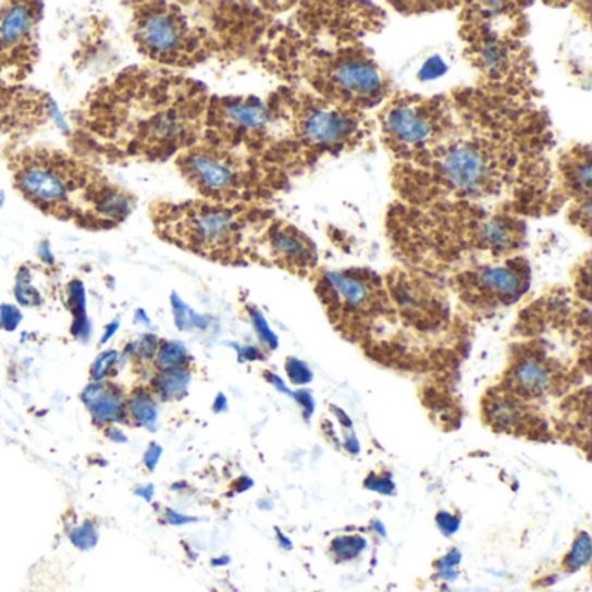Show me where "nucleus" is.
Masks as SVG:
<instances>
[{
  "instance_id": "nucleus-1",
  "label": "nucleus",
  "mask_w": 592,
  "mask_h": 592,
  "mask_svg": "<svg viewBox=\"0 0 592 592\" xmlns=\"http://www.w3.org/2000/svg\"><path fill=\"white\" fill-rule=\"evenodd\" d=\"M14 183L17 189L42 211L57 215H74L78 195L89 198L92 206L107 186H92L86 171L58 153H30L16 163Z\"/></svg>"
},
{
  "instance_id": "nucleus-2",
  "label": "nucleus",
  "mask_w": 592,
  "mask_h": 592,
  "mask_svg": "<svg viewBox=\"0 0 592 592\" xmlns=\"http://www.w3.org/2000/svg\"><path fill=\"white\" fill-rule=\"evenodd\" d=\"M171 230L174 235H183L189 245L198 250L221 249L232 244L236 235V221L232 212L223 207L197 206L186 209L185 214L176 215Z\"/></svg>"
},
{
  "instance_id": "nucleus-3",
  "label": "nucleus",
  "mask_w": 592,
  "mask_h": 592,
  "mask_svg": "<svg viewBox=\"0 0 592 592\" xmlns=\"http://www.w3.org/2000/svg\"><path fill=\"white\" fill-rule=\"evenodd\" d=\"M136 39L143 51L159 61H172L185 51L186 26L171 9H143L136 22Z\"/></svg>"
},
{
  "instance_id": "nucleus-4",
  "label": "nucleus",
  "mask_w": 592,
  "mask_h": 592,
  "mask_svg": "<svg viewBox=\"0 0 592 592\" xmlns=\"http://www.w3.org/2000/svg\"><path fill=\"white\" fill-rule=\"evenodd\" d=\"M189 181L209 195L230 194L238 185V172L230 160L212 150L189 151L181 159Z\"/></svg>"
},
{
  "instance_id": "nucleus-5",
  "label": "nucleus",
  "mask_w": 592,
  "mask_h": 592,
  "mask_svg": "<svg viewBox=\"0 0 592 592\" xmlns=\"http://www.w3.org/2000/svg\"><path fill=\"white\" fill-rule=\"evenodd\" d=\"M440 174L454 188L471 192L485 185L490 177V162L480 148L455 147L440 160Z\"/></svg>"
},
{
  "instance_id": "nucleus-6",
  "label": "nucleus",
  "mask_w": 592,
  "mask_h": 592,
  "mask_svg": "<svg viewBox=\"0 0 592 592\" xmlns=\"http://www.w3.org/2000/svg\"><path fill=\"white\" fill-rule=\"evenodd\" d=\"M335 89L348 98L370 99L381 95L382 77L370 61L346 58L334 66L331 74Z\"/></svg>"
},
{
  "instance_id": "nucleus-7",
  "label": "nucleus",
  "mask_w": 592,
  "mask_h": 592,
  "mask_svg": "<svg viewBox=\"0 0 592 592\" xmlns=\"http://www.w3.org/2000/svg\"><path fill=\"white\" fill-rule=\"evenodd\" d=\"M384 124L391 138L408 147H416L428 141L434 133V122L425 113L424 108L410 107V104L391 108Z\"/></svg>"
},
{
  "instance_id": "nucleus-8",
  "label": "nucleus",
  "mask_w": 592,
  "mask_h": 592,
  "mask_svg": "<svg viewBox=\"0 0 592 592\" xmlns=\"http://www.w3.org/2000/svg\"><path fill=\"white\" fill-rule=\"evenodd\" d=\"M300 130L309 141L317 145H335L351 136L355 122L337 110L323 107L311 108L300 122Z\"/></svg>"
},
{
  "instance_id": "nucleus-9",
  "label": "nucleus",
  "mask_w": 592,
  "mask_h": 592,
  "mask_svg": "<svg viewBox=\"0 0 592 592\" xmlns=\"http://www.w3.org/2000/svg\"><path fill=\"white\" fill-rule=\"evenodd\" d=\"M82 404L98 424L127 422V410L122 391L107 382H90L82 391Z\"/></svg>"
},
{
  "instance_id": "nucleus-10",
  "label": "nucleus",
  "mask_w": 592,
  "mask_h": 592,
  "mask_svg": "<svg viewBox=\"0 0 592 592\" xmlns=\"http://www.w3.org/2000/svg\"><path fill=\"white\" fill-rule=\"evenodd\" d=\"M34 9L28 4H11L0 11V51L20 48L30 37Z\"/></svg>"
},
{
  "instance_id": "nucleus-11",
  "label": "nucleus",
  "mask_w": 592,
  "mask_h": 592,
  "mask_svg": "<svg viewBox=\"0 0 592 592\" xmlns=\"http://www.w3.org/2000/svg\"><path fill=\"white\" fill-rule=\"evenodd\" d=\"M551 372L542 361L536 358H523L518 366L513 369L511 382L519 395L528 398H536L550 391Z\"/></svg>"
},
{
  "instance_id": "nucleus-12",
  "label": "nucleus",
  "mask_w": 592,
  "mask_h": 592,
  "mask_svg": "<svg viewBox=\"0 0 592 592\" xmlns=\"http://www.w3.org/2000/svg\"><path fill=\"white\" fill-rule=\"evenodd\" d=\"M325 284L329 291L334 294L335 299L351 309L363 308L372 299V288L366 280L349 275V273H329L325 276Z\"/></svg>"
},
{
  "instance_id": "nucleus-13",
  "label": "nucleus",
  "mask_w": 592,
  "mask_h": 592,
  "mask_svg": "<svg viewBox=\"0 0 592 592\" xmlns=\"http://www.w3.org/2000/svg\"><path fill=\"white\" fill-rule=\"evenodd\" d=\"M485 416L498 431H516L523 425L525 408L511 395L490 396L485 402Z\"/></svg>"
},
{
  "instance_id": "nucleus-14",
  "label": "nucleus",
  "mask_w": 592,
  "mask_h": 592,
  "mask_svg": "<svg viewBox=\"0 0 592 592\" xmlns=\"http://www.w3.org/2000/svg\"><path fill=\"white\" fill-rule=\"evenodd\" d=\"M481 287L497 297H518L523 293V276L504 267L485 268L478 276Z\"/></svg>"
},
{
  "instance_id": "nucleus-15",
  "label": "nucleus",
  "mask_w": 592,
  "mask_h": 592,
  "mask_svg": "<svg viewBox=\"0 0 592 592\" xmlns=\"http://www.w3.org/2000/svg\"><path fill=\"white\" fill-rule=\"evenodd\" d=\"M223 113L224 121L240 130H261L268 122L267 107H262L256 99L232 101L223 107Z\"/></svg>"
},
{
  "instance_id": "nucleus-16",
  "label": "nucleus",
  "mask_w": 592,
  "mask_h": 592,
  "mask_svg": "<svg viewBox=\"0 0 592 592\" xmlns=\"http://www.w3.org/2000/svg\"><path fill=\"white\" fill-rule=\"evenodd\" d=\"M189 382H192V372L186 367H180V369L159 370L151 381V387L155 395L165 402H174L186 395Z\"/></svg>"
},
{
  "instance_id": "nucleus-17",
  "label": "nucleus",
  "mask_w": 592,
  "mask_h": 592,
  "mask_svg": "<svg viewBox=\"0 0 592 592\" xmlns=\"http://www.w3.org/2000/svg\"><path fill=\"white\" fill-rule=\"evenodd\" d=\"M125 410L136 424L145 430L155 431L159 421V408L153 395L147 390H134L130 398L125 399Z\"/></svg>"
},
{
  "instance_id": "nucleus-18",
  "label": "nucleus",
  "mask_w": 592,
  "mask_h": 592,
  "mask_svg": "<svg viewBox=\"0 0 592 592\" xmlns=\"http://www.w3.org/2000/svg\"><path fill=\"white\" fill-rule=\"evenodd\" d=\"M69 305L70 311L74 314L72 334L81 341L89 340L90 325L87 320L86 287L81 280H72L69 284Z\"/></svg>"
},
{
  "instance_id": "nucleus-19",
  "label": "nucleus",
  "mask_w": 592,
  "mask_h": 592,
  "mask_svg": "<svg viewBox=\"0 0 592 592\" xmlns=\"http://www.w3.org/2000/svg\"><path fill=\"white\" fill-rule=\"evenodd\" d=\"M271 244L275 247L276 252L282 254L288 261L306 264V262L313 259L311 249H309L308 245L303 244V240H299V236L294 235V233H275V235L271 236Z\"/></svg>"
},
{
  "instance_id": "nucleus-20",
  "label": "nucleus",
  "mask_w": 592,
  "mask_h": 592,
  "mask_svg": "<svg viewBox=\"0 0 592 592\" xmlns=\"http://www.w3.org/2000/svg\"><path fill=\"white\" fill-rule=\"evenodd\" d=\"M186 361H188V351H186L185 344L180 341H163L159 344V349L155 355L157 369H180V367H186Z\"/></svg>"
},
{
  "instance_id": "nucleus-21",
  "label": "nucleus",
  "mask_w": 592,
  "mask_h": 592,
  "mask_svg": "<svg viewBox=\"0 0 592 592\" xmlns=\"http://www.w3.org/2000/svg\"><path fill=\"white\" fill-rule=\"evenodd\" d=\"M367 550V541L361 535H340L331 542V553L337 562H351Z\"/></svg>"
},
{
  "instance_id": "nucleus-22",
  "label": "nucleus",
  "mask_w": 592,
  "mask_h": 592,
  "mask_svg": "<svg viewBox=\"0 0 592 592\" xmlns=\"http://www.w3.org/2000/svg\"><path fill=\"white\" fill-rule=\"evenodd\" d=\"M591 536H589L588 532L579 533L576 542L571 545L570 553L565 556L563 567L567 568L568 571L580 570V568H584L591 562Z\"/></svg>"
},
{
  "instance_id": "nucleus-23",
  "label": "nucleus",
  "mask_w": 592,
  "mask_h": 592,
  "mask_svg": "<svg viewBox=\"0 0 592 592\" xmlns=\"http://www.w3.org/2000/svg\"><path fill=\"white\" fill-rule=\"evenodd\" d=\"M481 233H483L486 244L494 247V249H507L513 244V238H515V232H513L511 227L501 220H492L483 224Z\"/></svg>"
},
{
  "instance_id": "nucleus-24",
  "label": "nucleus",
  "mask_w": 592,
  "mask_h": 592,
  "mask_svg": "<svg viewBox=\"0 0 592 592\" xmlns=\"http://www.w3.org/2000/svg\"><path fill=\"white\" fill-rule=\"evenodd\" d=\"M14 296L17 303L26 308H37L42 305L44 299L39 291L32 285L30 271L22 268L17 273L16 287H14Z\"/></svg>"
},
{
  "instance_id": "nucleus-25",
  "label": "nucleus",
  "mask_w": 592,
  "mask_h": 592,
  "mask_svg": "<svg viewBox=\"0 0 592 592\" xmlns=\"http://www.w3.org/2000/svg\"><path fill=\"white\" fill-rule=\"evenodd\" d=\"M69 539L78 551L95 550L99 542L98 528L90 519H84L82 523L70 528Z\"/></svg>"
},
{
  "instance_id": "nucleus-26",
  "label": "nucleus",
  "mask_w": 592,
  "mask_h": 592,
  "mask_svg": "<svg viewBox=\"0 0 592 592\" xmlns=\"http://www.w3.org/2000/svg\"><path fill=\"white\" fill-rule=\"evenodd\" d=\"M171 303L172 311H174V322H176L180 331H188L189 326H206L203 318L194 313V311L177 297V294H172Z\"/></svg>"
},
{
  "instance_id": "nucleus-27",
  "label": "nucleus",
  "mask_w": 592,
  "mask_h": 592,
  "mask_svg": "<svg viewBox=\"0 0 592 592\" xmlns=\"http://www.w3.org/2000/svg\"><path fill=\"white\" fill-rule=\"evenodd\" d=\"M116 361H119V353L115 349H107V351L99 353L95 363L90 366V381L103 382L112 373V370L115 369Z\"/></svg>"
},
{
  "instance_id": "nucleus-28",
  "label": "nucleus",
  "mask_w": 592,
  "mask_h": 592,
  "mask_svg": "<svg viewBox=\"0 0 592 592\" xmlns=\"http://www.w3.org/2000/svg\"><path fill=\"white\" fill-rule=\"evenodd\" d=\"M133 344L134 357H138L143 361L155 360V355H157V349H159V337L157 335L143 334L138 343Z\"/></svg>"
},
{
  "instance_id": "nucleus-29",
  "label": "nucleus",
  "mask_w": 592,
  "mask_h": 592,
  "mask_svg": "<svg viewBox=\"0 0 592 592\" xmlns=\"http://www.w3.org/2000/svg\"><path fill=\"white\" fill-rule=\"evenodd\" d=\"M285 369H287V375L288 379H291V382L299 384V386L308 384V382H311V379H313L311 370L306 367V363L297 360V358H288L287 363H285Z\"/></svg>"
},
{
  "instance_id": "nucleus-30",
  "label": "nucleus",
  "mask_w": 592,
  "mask_h": 592,
  "mask_svg": "<svg viewBox=\"0 0 592 592\" xmlns=\"http://www.w3.org/2000/svg\"><path fill=\"white\" fill-rule=\"evenodd\" d=\"M22 322V309L14 305L0 306V329H4L5 332H14Z\"/></svg>"
},
{
  "instance_id": "nucleus-31",
  "label": "nucleus",
  "mask_w": 592,
  "mask_h": 592,
  "mask_svg": "<svg viewBox=\"0 0 592 592\" xmlns=\"http://www.w3.org/2000/svg\"><path fill=\"white\" fill-rule=\"evenodd\" d=\"M460 558H462V556H460V553L457 550L451 551L446 556H443V558L436 563V570H439L440 579L454 580L455 577H457L455 568L459 565Z\"/></svg>"
},
{
  "instance_id": "nucleus-32",
  "label": "nucleus",
  "mask_w": 592,
  "mask_h": 592,
  "mask_svg": "<svg viewBox=\"0 0 592 592\" xmlns=\"http://www.w3.org/2000/svg\"><path fill=\"white\" fill-rule=\"evenodd\" d=\"M250 317H252V323L254 326H256V332H258L259 340H261L262 343L268 344V346H271V348H276L275 334L271 332V329L270 326H268L264 317H262L259 311H256V309H252V311H250Z\"/></svg>"
},
{
  "instance_id": "nucleus-33",
  "label": "nucleus",
  "mask_w": 592,
  "mask_h": 592,
  "mask_svg": "<svg viewBox=\"0 0 592 592\" xmlns=\"http://www.w3.org/2000/svg\"><path fill=\"white\" fill-rule=\"evenodd\" d=\"M366 489L372 490V492H378V494L391 495L395 492V481L391 480L390 477H378V474H370L367 478Z\"/></svg>"
},
{
  "instance_id": "nucleus-34",
  "label": "nucleus",
  "mask_w": 592,
  "mask_h": 592,
  "mask_svg": "<svg viewBox=\"0 0 592 592\" xmlns=\"http://www.w3.org/2000/svg\"><path fill=\"white\" fill-rule=\"evenodd\" d=\"M481 57H483L486 69L497 70L503 66V49L498 48L497 44H486L483 51H481Z\"/></svg>"
},
{
  "instance_id": "nucleus-35",
  "label": "nucleus",
  "mask_w": 592,
  "mask_h": 592,
  "mask_svg": "<svg viewBox=\"0 0 592 592\" xmlns=\"http://www.w3.org/2000/svg\"><path fill=\"white\" fill-rule=\"evenodd\" d=\"M436 525L445 535H454L460 528V519L457 516L452 515L448 511H440L436 515Z\"/></svg>"
},
{
  "instance_id": "nucleus-36",
  "label": "nucleus",
  "mask_w": 592,
  "mask_h": 592,
  "mask_svg": "<svg viewBox=\"0 0 592 592\" xmlns=\"http://www.w3.org/2000/svg\"><path fill=\"white\" fill-rule=\"evenodd\" d=\"M162 446H160L159 443H150L147 452H145V455H143V464H145V468H147L148 471L153 472L155 469H157V466H159L160 459H162Z\"/></svg>"
},
{
  "instance_id": "nucleus-37",
  "label": "nucleus",
  "mask_w": 592,
  "mask_h": 592,
  "mask_svg": "<svg viewBox=\"0 0 592 592\" xmlns=\"http://www.w3.org/2000/svg\"><path fill=\"white\" fill-rule=\"evenodd\" d=\"M297 402H299L300 407H303V410H305V417L306 419H309V417L313 416L314 412V399L313 396H311V393L309 391H297L296 395Z\"/></svg>"
},
{
  "instance_id": "nucleus-38",
  "label": "nucleus",
  "mask_w": 592,
  "mask_h": 592,
  "mask_svg": "<svg viewBox=\"0 0 592 592\" xmlns=\"http://www.w3.org/2000/svg\"><path fill=\"white\" fill-rule=\"evenodd\" d=\"M165 521H168L169 525H172V527H183V525L195 523L197 518L174 511V509H168V511H165Z\"/></svg>"
},
{
  "instance_id": "nucleus-39",
  "label": "nucleus",
  "mask_w": 592,
  "mask_h": 592,
  "mask_svg": "<svg viewBox=\"0 0 592 592\" xmlns=\"http://www.w3.org/2000/svg\"><path fill=\"white\" fill-rule=\"evenodd\" d=\"M107 436L108 440H112L113 443H119V445H124V443H127V434L122 433L119 428H115V425H110L107 430Z\"/></svg>"
},
{
  "instance_id": "nucleus-40",
  "label": "nucleus",
  "mask_w": 592,
  "mask_h": 592,
  "mask_svg": "<svg viewBox=\"0 0 592 592\" xmlns=\"http://www.w3.org/2000/svg\"><path fill=\"white\" fill-rule=\"evenodd\" d=\"M134 494L138 495V497L145 498L147 503H151L155 495V485L148 483V485L138 486V489L134 490Z\"/></svg>"
},
{
  "instance_id": "nucleus-41",
  "label": "nucleus",
  "mask_w": 592,
  "mask_h": 592,
  "mask_svg": "<svg viewBox=\"0 0 592 592\" xmlns=\"http://www.w3.org/2000/svg\"><path fill=\"white\" fill-rule=\"evenodd\" d=\"M344 448L351 452V454H358V452H360V443H358L355 434H346V436H344Z\"/></svg>"
},
{
  "instance_id": "nucleus-42",
  "label": "nucleus",
  "mask_w": 592,
  "mask_h": 592,
  "mask_svg": "<svg viewBox=\"0 0 592 592\" xmlns=\"http://www.w3.org/2000/svg\"><path fill=\"white\" fill-rule=\"evenodd\" d=\"M119 320H115V322L108 323L107 329H104L103 337H101V341H99V344H107L108 341L112 340L113 335L116 334V331H119Z\"/></svg>"
},
{
  "instance_id": "nucleus-43",
  "label": "nucleus",
  "mask_w": 592,
  "mask_h": 592,
  "mask_svg": "<svg viewBox=\"0 0 592 592\" xmlns=\"http://www.w3.org/2000/svg\"><path fill=\"white\" fill-rule=\"evenodd\" d=\"M252 485L254 481L250 480L249 477H240L238 478V480L235 481V485H233V489H235V492H245V490H249Z\"/></svg>"
},
{
  "instance_id": "nucleus-44",
  "label": "nucleus",
  "mask_w": 592,
  "mask_h": 592,
  "mask_svg": "<svg viewBox=\"0 0 592 592\" xmlns=\"http://www.w3.org/2000/svg\"><path fill=\"white\" fill-rule=\"evenodd\" d=\"M226 407H227L226 396L218 395V398H215V402H214V412L215 414L224 412V410H226Z\"/></svg>"
},
{
  "instance_id": "nucleus-45",
  "label": "nucleus",
  "mask_w": 592,
  "mask_h": 592,
  "mask_svg": "<svg viewBox=\"0 0 592 592\" xmlns=\"http://www.w3.org/2000/svg\"><path fill=\"white\" fill-rule=\"evenodd\" d=\"M334 412H335V416L340 417L341 419V424L344 425V428H353V422H351V419H349L348 416H346V414L344 412H341L340 408H334Z\"/></svg>"
},
{
  "instance_id": "nucleus-46",
  "label": "nucleus",
  "mask_w": 592,
  "mask_h": 592,
  "mask_svg": "<svg viewBox=\"0 0 592 592\" xmlns=\"http://www.w3.org/2000/svg\"><path fill=\"white\" fill-rule=\"evenodd\" d=\"M134 322H143L145 323V325H150V318H148L147 313H145V309H138V311H136V318H134Z\"/></svg>"
},
{
  "instance_id": "nucleus-47",
  "label": "nucleus",
  "mask_w": 592,
  "mask_h": 592,
  "mask_svg": "<svg viewBox=\"0 0 592 592\" xmlns=\"http://www.w3.org/2000/svg\"><path fill=\"white\" fill-rule=\"evenodd\" d=\"M40 258H46V262H49V264L54 262V258H52L51 252H49L48 244H42V247H40Z\"/></svg>"
},
{
  "instance_id": "nucleus-48",
  "label": "nucleus",
  "mask_w": 592,
  "mask_h": 592,
  "mask_svg": "<svg viewBox=\"0 0 592 592\" xmlns=\"http://www.w3.org/2000/svg\"><path fill=\"white\" fill-rule=\"evenodd\" d=\"M270 378V381L275 384L276 387H279L280 391H284V393H291V391L287 390V386H285V382L282 381V379L276 378V375H268Z\"/></svg>"
},
{
  "instance_id": "nucleus-49",
  "label": "nucleus",
  "mask_w": 592,
  "mask_h": 592,
  "mask_svg": "<svg viewBox=\"0 0 592 592\" xmlns=\"http://www.w3.org/2000/svg\"><path fill=\"white\" fill-rule=\"evenodd\" d=\"M279 539L280 542H282V545H284V547H287V550H291V547H293V545H291V541H288V539H285L284 533L279 532Z\"/></svg>"
},
{
  "instance_id": "nucleus-50",
  "label": "nucleus",
  "mask_w": 592,
  "mask_h": 592,
  "mask_svg": "<svg viewBox=\"0 0 592 592\" xmlns=\"http://www.w3.org/2000/svg\"><path fill=\"white\" fill-rule=\"evenodd\" d=\"M227 562H230V558H215L212 559V565H214V567H221V565H226Z\"/></svg>"
}]
</instances>
